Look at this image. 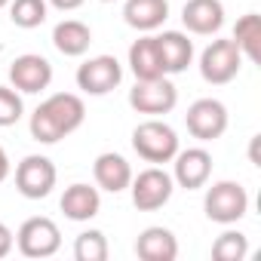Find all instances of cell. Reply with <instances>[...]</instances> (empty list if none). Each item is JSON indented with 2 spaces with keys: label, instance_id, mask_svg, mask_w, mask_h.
Segmentation results:
<instances>
[{
  "label": "cell",
  "instance_id": "1",
  "mask_svg": "<svg viewBox=\"0 0 261 261\" xmlns=\"http://www.w3.org/2000/svg\"><path fill=\"white\" fill-rule=\"evenodd\" d=\"M86 120V105L80 95L74 92H56L46 101L37 105V111L31 114V139L40 145H56L62 139H68L71 133L83 126Z\"/></svg>",
  "mask_w": 261,
  "mask_h": 261
},
{
  "label": "cell",
  "instance_id": "2",
  "mask_svg": "<svg viewBox=\"0 0 261 261\" xmlns=\"http://www.w3.org/2000/svg\"><path fill=\"white\" fill-rule=\"evenodd\" d=\"M178 148H181L178 133L169 123L157 120V117H151V120H145V123H139L133 129V151L145 163H154V166L172 163V157L178 154Z\"/></svg>",
  "mask_w": 261,
  "mask_h": 261
},
{
  "label": "cell",
  "instance_id": "3",
  "mask_svg": "<svg viewBox=\"0 0 261 261\" xmlns=\"http://www.w3.org/2000/svg\"><path fill=\"white\" fill-rule=\"evenodd\" d=\"M203 212L215 224H237L249 212V194L240 181H215L212 188H206Z\"/></svg>",
  "mask_w": 261,
  "mask_h": 261
},
{
  "label": "cell",
  "instance_id": "4",
  "mask_svg": "<svg viewBox=\"0 0 261 261\" xmlns=\"http://www.w3.org/2000/svg\"><path fill=\"white\" fill-rule=\"evenodd\" d=\"M172 191H175V181L160 166H148L139 175H133V181H129L133 206L139 212H157V209H163L172 200Z\"/></svg>",
  "mask_w": 261,
  "mask_h": 261
},
{
  "label": "cell",
  "instance_id": "5",
  "mask_svg": "<svg viewBox=\"0 0 261 261\" xmlns=\"http://www.w3.org/2000/svg\"><path fill=\"white\" fill-rule=\"evenodd\" d=\"M16 246L25 258H53L62 249V230L53 218L34 215L16 230Z\"/></svg>",
  "mask_w": 261,
  "mask_h": 261
},
{
  "label": "cell",
  "instance_id": "6",
  "mask_svg": "<svg viewBox=\"0 0 261 261\" xmlns=\"http://www.w3.org/2000/svg\"><path fill=\"white\" fill-rule=\"evenodd\" d=\"M243 68V53L237 49L233 40H212L200 53V77L212 86L230 83Z\"/></svg>",
  "mask_w": 261,
  "mask_h": 261
},
{
  "label": "cell",
  "instance_id": "7",
  "mask_svg": "<svg viewBox=\"0 0 261 261\" xmlns=\"http://www.w3.org/2000/svg\"><path fill=\"white\" fill-rule=\"evenodd\" d=\"M59 181V169L49 157L43 154H28L19 166H16V191L25 200H43L53 194Z\"/></svg>",
  "mask_w": 261,
  "mask_h": 261
},
{
  "label": "cell",
  "instance_id": "8",
  "mask_svg": "<svg viewBox=\"0 0 261 261\" xmlns=\"http://www.w3.org/2000/svg\"><path fill=\"white\" fill-rule=\"evenodd\" d=\"M129 105L139 114L148 117H163L178 105V89L169 77H154V80H136L129 89Z\"/></svg>",
  "mask_w": 261,
  "mask_h": 261
},
{
  "label": "cell",
  "instance_id": "9",
  "mask_svg": "<svg viewBox=\"0 0 261 261\" xmlns=\"http://www.w3.org/2000/svg\"><path fill=\"white\" fill-rule=\"evenodd\" d=\"M185 126L197 142H215L227 133V108L218 98H197L188 114H185Z\"/></svg>",
  "mask_w": 261,
  "mask_h": 261
},
{
  "label": "cell",
  "instance_id": "10",
  "mask_svg": "<svg viewBox=\"0 0 261 261\" xmlns=\"http://www.w3.org/2000/svg\"><path fill=\"white\" fill-rule=\"evenodd\" d=\"M123 80V65L117 56H92L77 68V89L86 95H108L120 86Z\"/></svg>",
  "mask_w": 261,
  "mask_h": 261
},
{
  "label": "cell",
  "instance_id": "11",
  "mask_svg": "<svg viewBox=\"0 0 261 261\" xmlns=\"http://www.w3.org/2000/svg\"><path fill=\"white\" fill-rule=\"evenodd\" d=\"M10 83H13V89H19L25 95H37V92L49 89V83H53V65H49V59H43L37 53L16 56L13 65H10Z\"/></svg>",
  "mask_w": 261,
  "mask_h": 261
},
{
  "label": "cell",
  "instance_id": "12",
  "mask_svg": "<svg viewBox=\"0 0 261 261\" xmlns=\"http://www.w3.org/2000/svg\"><path fill=\"white\" fill-rule=\"evenodd\" d=\"M212 175V154L206 148H188L172 157V181L185 191H200L206 188Z\"/></svg>",
  "mask_w": 261,
  "mask_h": 261
},
{
  "label": "cell",
  "instance_id": "13",
  "mask_svg": "<svg viewBox=\"0 0 261 261\" xmlns=\"http://www.w3.org/2000/svg\"><path fill=\"white\" fill-rule=\"evenodd\" d=\"M181 25L191 34L212 37L224 25V4L221 0H188L181 7Z\"/></svg>",
  "mask_w": 261,
  "mask_h": 261
},
{
  "label": "cell",
  "instance_id": "14",
  "mask_svg": "<svg viewBox=\"0 0 261 261\" xmlns=\"http://www.w3.org/2000/svg\"><path fill=\"white\" fill-rule=\"evenodd\" d=\"M92 175H95V185L108 194H120V191H129V181H133V166L129 160L117 151H105L95 157L92 163Z\"/></svg>",
  "mask_w": 261,
  "mask_h": 261
},
{
  "label": "cell",
  "instance_id": "15",
  "mask_svg": "<svg viewBox=\"0 0 261 261\" xmlns=\"http://www.w3.org/2000/svg\"><path fill=\"white\" fill-rule=\"evenodd\" d=\"M59 206H62V212H65L68 221H89V218H95L98 209H101V194H98V188H92V185L74 181L71 188H65Z\"/></svg>",
  "mask_w": 261,
  "mask_h": 261
},
{
  "label": "cell",
  "instance_id": "16",
  "mask_svg": "<svg viewBox=\"0 0 261 261\" xmlns=\"http://www.w3.org/2000/svg\"><path fill=\"white\" fill-rule=\"evenodd\" d=\"M136 255L142 261H175L178 258V240L169 227L151 224L136 240Z\"/></svg>",
  "mask_w": 261,
  "mask_h": 261
},
{
  "label": "cell",
  "instance_id": "17",
  "mask_svg": "<svg viewBox=\"0 0 261 261\" xmlns=\"http://www.w3.org/2000/svg\"><path fill=\"white\" fill-rule=\"evenodd\" d=\"M123 19L129 28L142 34L157 31L169 19V0H126L123 4Z\"/></svg>",
  "mask_w": 261,
  "mask_h": 261
},
{
  "label": "cell",
  "instance_id": "18",
  "mask_svg": "<svg viewBox=\"0 0 261 261\" xmlns=\"http://www.w3.org/2000/svg\"><path fill=\"white\" fill-rule=\"evenodd\" d=\"M129 71L136 80H154V77H166L163 62H160V49H157V37L145 34L129 46Z\"/></svg>",
  "mask_w": 261,
  "mask_h": 261
},
{
  "label": "cell",
  "instance_id": "19",
  "mask_svg": "<svg viewBox=\"0 0 261 261\" xmlns=\"http://www.w3.org/2000/svg\"><path fill=\"white\" fill-rule=\"evenodd\" d=\"M157 49H160V62H163L166 74H181L194 62V43L181 31H163V34H157Z\"/></svg>",
  "mask_w": 261,
  "mask_h": 261
},
{
  "label": "cell",
  "instance_id": "20",
  "mask_svg": "<svg viewBox=\"0 0 261 261\" xmlns=\"http://www.w3.org/2000/svg\"><path fill=\"white\" fill-rule=\"evenodd\" d=\"M89 43H92V31L86 22L80 19H65L53 28V46L68 56V59H80L89 53Z\"/></svg>",
  "mask_w": 261,
  "mask_h": 261
},
{
  "label": "cell",
  "instance_id": "21",
  "mask_svg": "<svg viewBox=\"0 0 261 261\" xmlns=\"http://www.w3.org/2000/svg\"><path fill=\"white\" fill-rule=\"evenodd\" d=\"M230 40L237 43V49L243 53V59L258 62L261 59V16L258 13H246L243 19H237Z\"/></svg>",
  "mask_w": 261,
  "mask_h": 261
},
{
  "label": "cell",
  "instance_id": "22",
  "mask_svg": "<svg viewBox=\"0 0 261 261\" xmlns=\"http://www.w3.org/2000/svg\"><path fill=\"white\" fill-rule=\"evenodd\" d=\"M49 16V4L46 0H10V19L16 28H40Z\"/></svg>",
  "mask_w": 261,
  "mask_h": 261
},
{
  "label": "cell",
  "instance_id": "23",
  "mask_svg": "<svg viewBox=\"0 0 261 261\" xmlns=\"http://www.w3.org/2000/svg\"><path fill=\"white\" fill-rule=\"evenodd\" d=\"M108 255H111V249H108V237L101 230L89 227V230L77 233V240H74V258L77 261H108Z\"/></svg>",
  "mask_w": 261,
  "mask_h": 261
},
{
  "label": "cell",
  "instance_id": "24",
  "mask_svg": "<svg viewBox=\"0 0 261 261\" xmlns=\"http://www.w3.org/2000/svg\"><path fill=\"white\" fill-rule=\"evenodd\" d=\"M249 255V240L240 230H224L212 243V258L215 261H243Z\"/></svg>",
  "mask_w": 261,
  "mask_h": 261
},
{
  "label": "cell",
  "instance_id": "25",
  "mask_svg": "<svg viewBox=\"0 0 261 261\" xmlns=\"http://www.w3.org/2000/svg\"><path fill=\"white\" fill-rule=\"evenodd\" d=\"M25 114V101H22V92L13 89V86H0V129L7 126H16Z\"/></svg>",
  "mask_w": 261,
  "mask_h": 261
},
{
  "label": "cell",
  "instance_id": "26",
  "mask_svg": "<svg viewBox=\"0 0 261 261\" xmlns=\"http://www.w3.org/2000/svg\"><path fill=\"white\" fill-rule=\"evenodd\" d=\"M13 246H16V233L0 221V258H7L10 252H13Z\"/></svg>",
  "mask_w": 261,
  "mask_h": 261
},
{
  "label": "cell",
  "instance_id": "27",
  "mask_svg": "<svg viewBox=\"0 0 261 261\" xmlns=\"http://www.w3.org/2000/svg\"><path fill=\"white\" fill-rule=\"evenodd\" d=\"M49 7H56V10H62V13H71V10H80L86 0H46Z\"/></svg>",
  "mask_w": 261,
  "mask_h": 261
},
{
  "label": "cell",
  "instance_id": "28",
  "mask_svg": "<svg viewBox=\"0 0 261 261\" xmlns=\"http://www.w3.org/2000/svg\"><path fill=\"white\" fill-rule=\"evenodd\" d=\"M10 172H13V166H10V157H7L4 145H0V185H4V181L10 178Z\"/></svg>",
  "mask_w": 261,
  "mask_h": 261
},
{
  "label": "cell",
  "instance_id": "29",
  "mask_svg": "<svg viewBox=\"0 0 261 261\" xmlns=\"http://www.w3.org/2000/svg\"><path fill=\"white\" fill-rule=\"evenodd\" d=\"M4 7H10V0H0V10H4Z\"/></svg>",
  "mask_w": 261,
  "mask_h": 261
},
{
  "label": "cell",
  "instance_id": "30",
  "mask_svg": "<svg viewBox=\"0 0 261 261\" xmlns=\"http://www.w3.org/2000/svg\"><path fill=\"white\" fill-rule=\"evenodd\" d=\"M101 4H114V0H101Z\"/></svg>",
  "mask_w": 261,
  "mask_h": 261
}]
</instances>
